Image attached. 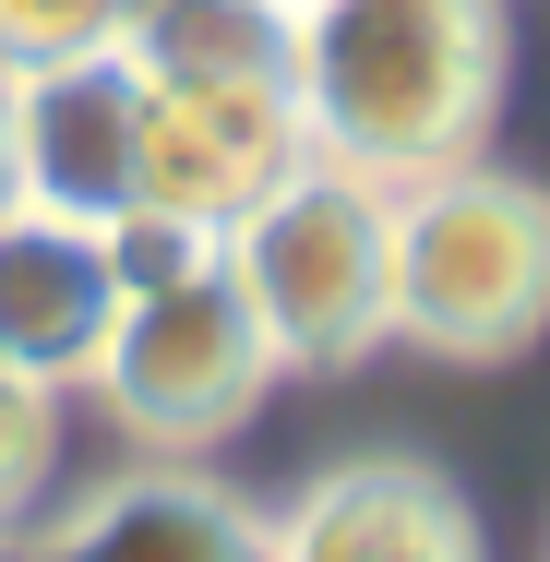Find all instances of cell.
<instances>
[{
  "label": "cell",
  "instance_id": "1",
  "mask_svg": "<svg viewBox=\"0 0 550 562\" xmlns=\"http://www.w3.org/2000/svg\"><path fill=\"white\" fill-rule=\"evenodd\" d=\"M515 24L503 0H300L288 97L312 156L407 192L431 168H467L503 109Z\"/></svg>",
  "mask_w": 550,
  "mask_h": 562
},
{
  "label": "cell",
  "instance_id": "2",
  "mask_svg": "<svg viewBox=\"0 0 550 562\" xmlns=\"http://www.w3.org/2000/svg\"><path fill=\"white\" fill-rule=\"evenodd\" d=\"M527 336H550V192L491 156L407 180L383 227V347L515 359Z\"/></svg>",
  "mask_w": 550,
  "mask_h": 562
},
{
  "label": "cell",
  "instance_id": "3",
  "mask_svg": "<svg viewBox=\"0 0 550 562\" xmlns=\"http://www.w3.org/2000/svg\"><path fill=\"white\" fill-rule=\"evenodd\" d=\"M383 227H395V192L335 156H312L227 227V276L276 347V371H347L383 347Z\"/></svg>",
  "mask_w": 550,
  "mask_h": 562
},
{
  "label": "cell",
  "instance_id": "4",
  "mask_svg": "<svg viewBox=\"0 0 550 562\" xmlns=\"http://www.w3.org/2000/svg\"><path fill=\"white\" fill-rule=\"evenodd\" d=\"M85 383H97V407H109L144 454H204L276 395V347H263L239 276H227V239H216V263L120 300L97 359H85Z\"/></svg>",
  "mask_w": 550,
  "mask_h": 562
},
{
  "label": "cell",
  "instance_id": "5",
  "mask_svg": "<svg viewBox=\"0 0 550 562\" xmlns=\"http://www.w3.org/2000/svg\"><path fill=\"white\" fill-rule=\"evenodd\" d=\"M300 168H312V132L288 85H156L144 72V204L156 216L227 239Z\"/></svg>",
  "mask_w": 550,
  "mask_h": 562
},
{
  "label": "cell",
  "instance_id": "6",
  "mask_svg": "<svg viewBox=\"0 0 550 562\" xmlns=\"http://www.w3.org/2000/svg\"><path fill=\"white\" fill-rule=\"evenodd\" d=\"M12 180L36 216H72V227H120L144 204V72H132V48L12 72Z\"/></svg>",
  "mask_w": 550,
  "mask_h": 562
},
{
  "label": "cell",
  "instance_id": "7",
  "mask_svg": "<svg viewBox=\"0 0 550 562\" xmlns=\"http://www.w3.org/2000/svg\"><path fill=\"white\" fill-rule=\"evenodd\" d=\"M263 562H479V515L419 454H347L263 515Z\"/></svg>",
  "mask_w": 550,
  "mask_h": 562
},
{
  "label": "cell",
  "instance_id": "8",
  "mask_svg": "<svg viewBox=\"0 0 550 562\" xmlns=\"http://www.w3.org/2000/svg\"><path fill=\"white\" fill-rule=\"evenodd\" d=\"M24 562H263V515L192 467H120L48 515V539Z\"/></svg>",
  "mask_w": 550,
  "mask_h": 562
},
{
  "label": "cell",
  "instance_id": "9",
  "mask_svg": "<svg viewBox=\"0 0 550 562\" xmlns=\"http://www.w3.org/2000/svg\"><path fill=\"white\" fill-rule=\"evenodd\" d=\"M120 312V276H109V239L72 216H36L12 204L0 216V371H36V383H72L97 336Z\"/></svg>",
  "mask_w": 550,
  "mask_h": 562
},
{
  "label": "cell",
  "instance_id": "10",
  "mask_svg": "<svg viewBox=\"0 0 550 562\" xmlns=\"http://www.w3.org/2000/svg\"><path fill=\"white\" fill-rule=\"evenodd\" d=\"M120 48L156 85H288L300 12L288 0H132L120 12Z\"/></svg>",
  "mask_w": 550,
  "mask_h": 562
},
{
  "label": "cell",
  "instance_id": "11",
  "mask_svg": "<svg viewBox=\"0 0 550 562\" xmlns=\"http://www.w3.org/2000/svg\"><path fill=\"white\" fill-rule=\"evenodd\" d=\"M120 12L132 0H0V72H48V60L120 48Z\"/></svg>",
  "mask_w": 550,
  "mask_h": 562
},
{
  "label": "cell",
  "instance_id": "12",
  "mask_svg": "<svg viewBox=\"0 0 550 562\" xmlns=\"http://www.w3.org/2000/svg\"><path fill=\"white\" fill-rule=\"evenodd\" d=\"M48 467H60V383L0 371V527L48 491Z\"/></svg>",
  "mask_w": 550,
  "mask_h": 562
},
{
  "label": "cell",
  "instance_id": "13",
  "mask_svg": "<svg viewBox=\"0 0 550 562\" xmlns=\"http://www.w3.org/2000/svg\"><path fill=\"white\" fill-rule=\"evenodd\" d=\"M24 204V180H12V72H0V216Z\"/></svg>",
  "mask_w": 550,
  "mask_h": 562
},
{
  "label": "cell",
  "instance_id": "14",
  "mask_svg": "<svg viewBox=\"0 0 550 562\" xmlns=\"http://www.w3.org/2000/svg\"><path fill=\"white\" fill-rule=\"evenodd\" d=\"M288 12H300V0H288Z\"/></svg>",
  "mask_w": 550,
  "mask_h": 562
},
{
  "label": "cell",
  "instance_id": "15",
  "mask_svg": "<svg viewBox=\"0 0 550 562\" xmlns=\"http://www.w3.org/2000/svg\"><path fill=\"white\" fill-rule=\"evenodd\" d=\"M0 562H12V551H0Z\"/></svg>",
  "mask_w": 550,
  "mask_h": 562
}]
</instances>
